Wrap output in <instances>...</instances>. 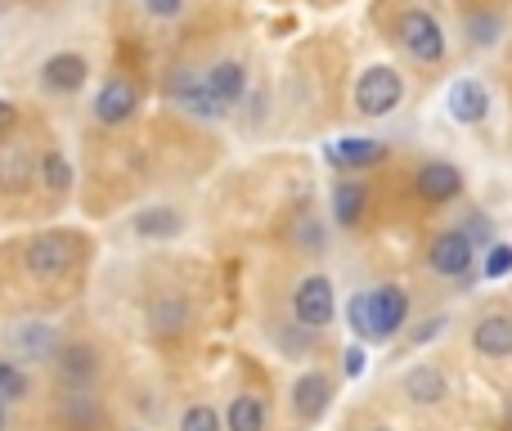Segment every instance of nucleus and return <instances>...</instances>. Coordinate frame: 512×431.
<instances>
[{"label":"nucleus","mask_w":512,"mask_h":431,"mask_svg":"<svg viewBox=\"0 0 512 431\" xmlns=\"http://www.w3.org/2000/svg\"><path fill=\"white\" fill-rule=\"evenodd\" d=\"M346 319H351V333L360 337V342L387 346V342H396L409 324V292L391 279L378 283V288H364L351 297Z\"/></svg>","instance_id":"f257e3e1"},{"label":"nucleus","mask_w":512,"mask_h":431,"mask_svg":"<svg viewBox=\"0 0 512 431\" xmlns=\"http://www.w3.org/2000/svg\"><path fill=\"white\" fill-rule=\"evenodd\" d=\"M396 45L405 50L409 63L418 68H441L450 59V41H445V27L432 9L423 5H405L396 18Z\"/></svg>","instance_id":"f03ea898"},{"label":"nucleus","mask_w":512,"mask_h":431,"mask_svg":"<svg viewBox=\"0 0 512 431\" xmlns=\"http://www.w3.org/2000/svg\"><path fill=\"white\" fill-rule=\"evenodd\" d=\"M81 261V238L68 229H41L23 243V270L36 283H63Z\"/></svg>","instance_id":"7ed1b4c3"},{"label":"nucleus","mask_w":512,"mask_h":431,"mask_svg":"<svg viewBox=\"0 0 512 431\" xmlns=\"http://www.w3.org/2000/svg\"><path fill=\"white\" fill-rule=\"evenodd\" d=\"M288 310H292V324H301L306 333H324V328L337 319L333 279H328V274H306V279H297L292 283Z\"/></svg>","instance_id":"20e7f679"},{"label":"nucleus","mask_w":512,"mask_h":431,"mask_svg":"<svg viewBox=\"0 0 512 431\" xmlns=\"http://www.w3.org/2000/svg\"><path fill=\"white\" fill-rule=\"evenodd\" d=\"M405 99V77L391 63H369L355 77V113L360 117H391Z\"/></svg>","instance_id":"39448f33"},{"label":"nucleus","mask_w":512,"mask_h":431,"mask_svg":"<svg viewBox=\"0 0 512 431\" xmlns=\"http://www.w3.org/2000/svg\"><path fill=\"white\" fill-rule=\"evenodd\" d=\"M167 99L180 108V113L198 117V122H225V117H230V108H225L221 99L207 90L203 72H194V68H176V72H171V77H167Z\"/></svg>","instance_id":"423d86ee"},{"label":"nucleus","mask_w":512,"mask_h":431,"mask_svg":"<svg viewBox=\"0 0 512 431\" xmlns=\"http://www.w3.org/2000/svg\"><path fill=\"white\" fill-rule=\"evenodd\" d=\"M427 265H432L436 279L459 283V279H468L472 265H477V243H472V238L463 234L459 225H454V229H441V234L427 243Z\"/></svg>","instance_id":"0eeeda50"},{"label":"nucleus","mask_w":512,"mask_h":431,"mask_svg":"<svg viewBox=\"0 0 512 431\" xmlns=\"http://www.w3.org/2000/svg\"><path fill=\"white\" fill-rule=\"evenodd\" d=\"M36 81H41L45 95L72 99L90 81V59L81 50H54L50 59H41V68H36Z\"/></svg>","instance_id":"6e6552de"},{"label":"nucleus","mask_w":512,"mask_h":431,"mask_svg":"<svg viewBox=\"0 0 512 431\" xmlns=\"http://www.w3.org/2000/svg\"><path fill=\"white\" fill-rule=\"evenodd\" d=\"M463 189H468L463 171L454 167V162H445V158H432V162H423V167L414 171V194H418V203H427V207L459 203Z\"/></svg>","instance_id":"1a4fd4ad"},{"label":"nucleus","mask_w":512,"mask_h":431,"mask_svg":"<svg viewBox=\"0 0 512 431\" xmlns=\"http://www.w3.org/2000/svg\"><path fill=\"white\" fill-rule=\"evenodd\" d=\"M50 364H54V373H59L63 391H90L99 382V373H104V355L90 342H63Z\"/></svg>","instance_id":"9d476101"},{"label":"nucleus","mask_w":512,"mask_h":431,"mask_svg":"<svg viewBox=\"0 0 512 431\" xmlns=\"http://www.w3.org/2000/svg\"><path fill=\"white\" fill-rule=\"evenodd\" d=\"M135 113H140V86L131 77H108L90 99V117L99 126H126L135 122Z\"/></svg>","instance_id":"9b49d317"},{"label":"nucleus","mask_w":512,"mask_h":431,"mask_svg":"<svg viewBox=\"0 0 512 431\" xmlns=\"http://www.w3.org/2000/svg\"><path fill=\"white\" fill-rule=\"evenodd\" d=\"M472 351L490 364H508L512 360V310L495 306V310H481L477 324H472Z\"/></svg>","instance_id":"f8f14e48"},{"label":"nucleus","mask_w":512,"mask_h":431,"mask_svg":"<svg viewBox=\"0 0 512 431\" xmlns=\"http://www.w3.org/2000/svg\"><path fill=\"white\" fill-rule=\"evenodd\" d=\"M288 405L301 427L319 423V418L328 414V405H333V378H328L324 369L297 373V382H292V391H288Z\"/></svg>","instance_id":"ddd939ff"},{"label":"nucleus","mask_w":512,"mask_h":431,"mask_svg":"<svg viewBox=\"0 0 512 431\" xmlns=\"http://www.w3.org/2000/svg\"><path fill=\"white\" fill-rule=\"evenodd\" d=\"M400 391H405V400L414 409H441L445 400H450V373H445L441 364L423 360V364H414V369H405Z\"/></svg>","instance_id":"4468645a"},{"label":"nucleus","mask_w":512,"mask_h":431,"mask_svg":"<svg viewBox=\"0 0 512 431\" xmlns=\"http://www.w3.org/2000/svg\"><path fill=\"white\" fill-rule=\"evenodd\" d=\"M324 158L333 162L337 171H369V167H382V162L391 158V149L382 140H369V135H342V140H333L324 149Z\"/></svg>","instance_id":"2eb2a0df"},{"label":"nucleus","mask_w":512,"mask_h":431,"mask_svg":"<svg viewBox=\"0 0 512 431\" xmlns=\"http://www.w3.org/2000/svg\"><path fill=\"white\" fill-rule=\"evenodd\" d=\"M149 328L153 337H185L194 328V306L180 292H153L149 297Z\"/></svg>","instance_id":"dca6fc26"},{"label":"nucleus","mask_w":512,"mask_h":431,"mask_svg":"<svg viewBox=\"0 0 512 431\" xmlns=\"http://www.w3.org/2000/svg\"><path fill=\"white\" fill-rule=\"evenodd\" d=\"M36 185V153L18 140H0V194H27Z\"/></svg>","instance_id":"f3484780"},{"label":"nucleus","mask_w":512,"mask_h":431,"mask_svg":"<svg viewBox=\"0 0 512 431\" xmlns=\"http://www.w3.org/2000/svg\"><path fill=\"white\" fill-rule=\"evenodd\" d=\"M445 108H450V117L459 126H481L490 117V90L481 86L477 77H463V81H454V86H450Z\"/></svg>","instance_id":"a211bd4d"},{"label":"nucleus","mask_w":512,"mask_h":431,"mask_svg":"<svg viewBox=\"0 0 512 431\" xmlns=\"http://www.w3.org/2000/svg\"><path fill=\"white\" fill-rule=\"evenodd\" d=\"M203 81L225 108H239L243 99H248V81L252 77H248V63L243 59H216L212 68L203 72Z\"/></svg>","instance_id":"6ab92c4d"},{"label":"nucleus","mask_w":512,"mask_h":431,"mask_svg":"<svg viewBox=\"0 0 512 431\" xmlns=\"http://www.w3.org/2000/svg\"><path fill=\"white\" fill-rule=\"evenodd\" d=\"M333 220H337V229H360V220L364 212H369V185L364 180H355V176H342V180H333Z\"/></svg>","instance_id":"aec40b11"},{"label":"nucleus","mask_w":512,"mask_h":431,"mask_svg":"<svg viewBox=\"0 0 512 431\" xmlns=\"http://www.w3.org/2000/svg\"><path fill=\"white\" fill-rule=\"evenodd\" d=\"M36 185L50 198H68L72 185H77V167L63 149H41L36 153Z\"/></svg>","instance_id":"412c9836"},{"label":"nucleus","mask_w":512,"mask_h":431,"mask_svg":"<svg viewBox=\"0 0 512 431\" xmlns=\"http://www.w3.org/2000/svg\"><path fill=\"white\" fill-rule=\"evenodd\" d=\"M131 234L135 238H149V243H167V238H180L185 234V216L176 207L158 203V207H140L131 216Z\"/></svg>","instance_id":"4be33fe9"},{"label":"nucleus","mask_w":512,"mask_h":431,"mask_svg":"<svg viewBox=\"0 0 512 431\" xmlns=\"http://www.w3.org/2000/svg\"><path fill=\"white\" fill-rule=\"evenodd\" d=\"M63 346V337L54 333V324H45V319H23V324L14 328V351L23 355V360H54V351Z\"/></svg>","instance_id":"5701e85b"},{"label":"nucleus","mask_w":512,"mask_h":431,"mask_svg":"<svg viewBox=\"0 0 512 431\" xmlns=\"http://www.w3.org/2000/svg\"><path fill=\"white\" fill-rule=\"evenodd\" d=\"M225 431H270V405L256 391H239L225 409Z\"/></svg>","instance_id":"b1692460"},{"label":"nucleus","mask_w":512,"mask_h":431,"mask_svg":"<svg viewBox=\"0 0 512 431\" xmlns=\"http://www.w3.org/2000/svg\"><path fill=\"white\" fill-rule=\"evenodd\" d=\"M59 418L68 431H95L99 418H104V405L95 400V391H63Z\"/></svg>","instance_id":"393cba45"},{"label":"nucleus","mask_w":512,"mask_h":431,"mask_svg":"<svg viewBox=\"0 0 512 431\" xmlns=\"http://www.w3.org/2000/svg\"><path fill=\"white\" fill-rule=\"evenodd\" d=\"M0 400H5V405L32 400V373H27L18 360H0Z\"/></svg>","instance_id":"a878e982"},{"label":"nucleus","mask_w":512,"mask_h":431,"mask_svg":"<svg viewBox=\"0 0 512 431\" xmlns=\"http://www.w3.org/2000/svg\"><path fill=\"white\" fill-rule=\"evenodd\" d=\"M180 431H225V414L216 405H207V400H198V405H189L180 414Z\"/></svg>","instance_id":"bb28decb"},{"label":"nucleus","mask_w":512,"mask_h":431,"mask_svg":"<svg viewBox=\"0 0 512 431\" xmlns=\"http://www.w3.org/2000/svg\"><path fill=\"white\" fill-rule=\"evenodd\" d=\"M499 32H504L499 14H468V41H472V50H490V45L499 41Z\"/></svg>","instance_id":"cd10ccee"},{"label":"nucleus","mask_w":512,"mask_h":431,"mask_svg":"<svg viewBox=\"0 0 512 431\" xmlns=\"http://www.w3.org/2000/svg\"><path fill=\"white\" fill-rule=\"evenodd\" d=\"M512 274V243H490L481 252V279H508Z\"/></svg>","instance_id":"c85d7f7f"},{"label":"nucleus","mask_w":512,"mask_h":431,"mask_svg":"<svg viewBox=\"0 0 512 431\" xmlns=\"http://www.w3.org/2000/svg\"><path fill=\"white\" fill-rule=\"evenodd\" d=\"M292 243H297L306 256H319V252H324V229H319V220L310 216V212L301 216L297 225H292Z\"/></svg>","instance_id":"c756f323"},{"label":"nucleus","mask_w":512,"mask_h":431,"mask_svg":"<svg viewBox=\"0 0 512 431\" xmlns=\"http://www.w3.org/2000/svg\"><path fill=\"white\" fill-rule=\"evenodd\" d=\"M459 229L472 238V243H477V252H486V247L495 243V220H490L486 212H468V220H463Z\"/></svg>","instance_id":"7c9ffc66"},{"label":"nucleus","mask_w":512,"mask_h":431,"mask_svg":"<svg viewBox=\"0 0 512 431\" xmlns=\"http://www.w3.org/2000/svg\"><path fill=\"white\" fill-rule=\"evenodd\" d=\"M140 9L153 18V23H176V18H185L189 0H140Z\"/></svg>","instance_id":"2f4dec72"},{"label":"nucleus","mask_w":512,"mask_h":431,"mask_svg":"<svg viewBox=\"0 0 512 431\" xmlns=\"http://www.w3.org/2000/svg\"><path fill=\"white\" fill-rule=\"evenodd\" d=\"M445 324H450V319H445V315H432V319H423V328H418V333H409V346H423L427 337H436V333H441Z\"/></svg>","instance_id":"473e14b6"},{"label":"nucleus","mask_w":512,"mask_h":431,"mask_svg":"<svg viewBox=\"0 0 512 431\" xmlns=\"http://www.w3.org/2000/svg\"><path fill=\"white\" fill-rule=\"evenodd\" d=\"M342 373H346V378H360V373H364V346H346Z\"/></svg>","instance_id":"72a5a7b5"},{"label":"nucleus","mask_w":512,"mask_h":431,"mask_svg":"<svg viewBox=\"0 0 512 431\" xmlns=\"http://www.w3.org/2000/svg\"><path fill=\"white\" fill-rule=\"evenodd\" d=\"M14 122H18V104L14 99H0V135L14 131Z\"/></svg>","instance_id":"f704fd0d"},{"label":"nucleus","mask_w":512,"mask_h":431,"mask_svg":"<svg viewBox=\"0 0 512 431\" xmlns=\"http://www.w3.org/2000/svg\"><path fill=\"white\" fill-rule=\"evenodd\" d=\"M5 423H9V405L0 400V431H5Z\"/></svg>","instance_id":"c9c22d12"},{"label":"nucleus","mask_w":512,"mask_h":431,"mask_svg":"<svg viewBox=\"0 0 512 431\" xmlns=\"http://www.w3.org/2000/svg\"><path fill=\"white\" fill-rule=\"evenodd\" d=\"M360 431H396V427H387V423H369V427H360Z\"/></svg>","instance_id":"e433bc0d"},{"label":"nucleus","mask_w":512,"mask_h":431,"mask_svg":"<svg viewBox=\"0 0 512 431\" xmlns=\"http://www.w3.org/2000/svg\"><path fill=\"white\" fill-rule=\"evenodd\" d=\"M508 427H512V391H508Z\"/></svg>","instance_id":"4c0bfd02"},{"label":"nucleus","mask_w":512,"mask_h":431,"mask_svg":"<svg viewBox=\"0 0 512 431\" xmlns=\"http://www.w3.org/2000/svg\"><path fill=\"white\" fill-rule=\"evenodd\" d=\"M0 14H5V0H0Z\"/></svg>","instance_id":"58836bf2"},{"label":"nucleus","mask_w":512,"mask_h":431,"mask_svg":"<svg viewBox=\"0 0 512 431\" xmlns=\"http://www.w3.org/2000/svg\"><path fill=\"white\" fill-rule=\"evenodd\" d=\"M131 431H140V427H131Z\"/></svg>","instance_id":"ea45409f"}]
</instances>
